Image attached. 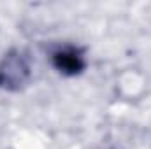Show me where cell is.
<instances>
[{"label": "cell", "instance_id": "6da1fadb", "mask_svg": "<svg viewBox=\"0 0 151 149\" xmlns=\"http://www.w3.org/2000/svg\"><path fill=\"white\" fill-rule=\"evenodd\" d=\"M32 77V60L23 49H11L0 62V88L18 91Z\"/></svg>", "mask_w": 151, "mask_h": 149}, {"label": "cell", "instance_id": "7a4b0ae2", "mask_svg": "<svg viewBox=\"0 0 151 149\" xmlns=\"http://www.w3.org/2000/svg\"><path fill=\"white\" fill-rule=\"evenodd\" d=\"M53 67L63 75H77L86 69L84 51L76 46H63L51 53Z\"/></svg>", "mask_w": 151, "mask_h": 149}]
</instances>
